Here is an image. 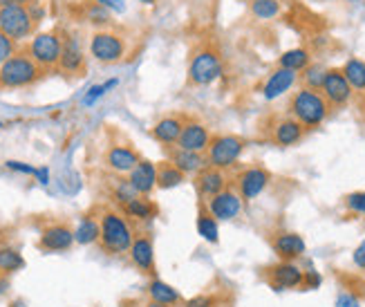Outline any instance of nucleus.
<instances>
[{
  "mask_svg": "<svg viewBox=\"0 0 365 307\" xmlns=\"http://www.w3.org/2000/svg\"><path fill=\"white\" fill-rule=\"evenodd\" d=\"M323 96L327 99L329 108H343L352 101L354 90L347 84V79L343 74V70H327L323 88H321Z\"/></svg>",
  "mask_w": 365,
  "mask_h": 307,
  "instance_id": "9b49d317",
  "label": "nucleus"
},
{
  "mask_svg": "<svg viewBox=\"0 0 365 307\" xmlns=\"http://www.w3.org/2000/svg\"><path fill=\"white\" fill-rule=\"evenodd\" d=\"M182 128H184V119L180 115H170V117H164L157 121L153 126L150 135L155 137V141H160L164 149H168V146H178Z\"/></svg>",
  "mask_w": 365,
  "mask_h": 307,
  "instance_id": "4be33fe9",
  "label": "nucleus"
},
{
  "mask_svg": "<svg viewBox=\"0 0 365 307\" xmlns=\"http://www.w3.org/2000/svg\"><path fill=\"white\" fill-rule=\"evenodd\" d=\"M90 54L99 63H119L125 56V43L115 31H94L90 39Z\"/></svg>",
  "mask_w": 365,
  "mask_h": 307,
  "instance_id": "1a4fd4ad",
  "label": "nucleus"
},
{
  "mask_svg": "<svg viewBox=\"0 0 365 307\" xmlns=\"http://www.w3.org/2000/svg\"><path fill=\"white\" fill-rule=\"evenodd\" d=\"M336 307H361V301L352 292H341L336 296Z\"/></svg>",
  "mask_w": 365,
  "mask_h": 307,
  "instance_id": "ea45409f",
  "label": "nucleus"
},
{
  "mask_svg": "<svg viewBox=\"0 0 365 307\" xmlns=\"http://www.w3.org/2000/svg\"><path fill=\"white\" fill-rule=\"evenodd\" d=\"M99 222H101V233H99L101 249L113 256L128 253L133 247V240H135V233L130 229L128 220H125L119 211H103Z\"/></svg>",
  "mask_w": 365,
  "mask_h": 307,
  "instance_id": "f03ea898",
  "label": "nucleus"
},
{
  "mask_svg": "<svg viewBox=\"0 0 365 307\" xmlns=\"http://www.w3.org/2000/svg\"><path fill=\"white\" fill-rule=\"evenodd\" d=\"M182 307H220V298L215 294H197L193 298L184 301Z\"/></svg>",
  "mask_w": 365,
  "mask_h": 307,
  "instance_id": "e433bc0d",
  "label": "nucleus"
},
{
  "mask_svg": "<svg viewBox=\"0 0 365 307\" xmlns=\"http://www.w3.org/2000/svg\"><path fill=\"white\" fill-rule=\"evenodd\" d=\"M74 231L68 224H50L41 231L38 238V249L43 251H68L74 245Z\"/></svg>",
  "mask_w": 365,
  "mask_h": 307,
  "instance_id": "f3484780",
  "label": "nucleus"
},
{
  "mask_svg": "<svg viewBox=\"0 0 365 307\" xmlns=\"http://www.w3.org/2000/svg\"><path fill=\"white\" fill-rule=\"evenodd\" d=\"M227 184V175L225 171L213 168V166H204L197 175H195V191L202 202H209L211 198H215L217 193L225 191Z\"/></svg>",
  "mask_w": 365,
  "mask_h": 307,
  "instance_id": "dca6fc26",
  "label": "nucleus"
},
{
  "mask_svg": "<svg viewBox=\"0 0 365 307\" xmlns=\"http://www.w3.org/2000/svg\"><path fill=\"white\" fill-rule=\"evenodd\" d=\"M251 14L260 21H272L280 14L278 0H251Z\"/></svg>",
  "mask_w": 365,
  "mask_h": 307,
  "instance_id": "473e14b6",
  "label": "nucleus"
},
{
  "mask_svg": "<svg viewBox=\"0 0 365 307\" xmlns=\"http://www.w3.org/2000/svg\"><path fill=\"white\" fill-rule=\"evenodd\" d=\"M222 76V59L213 50H200L188 66V84L211 86Z\"/></svg>",
  "mask_w": 365,
  "mask_h": 307,
  "instance_id": "0eeeda50",
  "label": "nucleus"
},
{
  "mask_svg": "<svg viewBox=\"0 0 365 307\" xmlns=\"http://www.w3.org/2000/svg\"><path fill=\"white\" fill-rule=\"evenodd\" d=\"M264 281L269 283V287L276 289V292H284V289H303L305 271L296 263L278 261L276 265H269L264 269Z\"/></svg>",
  "mask_w": 365,
  "mask_h": 307,
  "instance_id": "6e6552de",
  "label": "nucleus"
},
{
  "mask_svg": "<svg viewBox=\"0 0 365 307\" xmlns=\"http://www.w3.org/2000/svg\"><path fill=\"white\" fill-rule=\"evenodd\" d=\"M211 139H213V135H211L209 128L200 121H195V119H188V121H184L178 146L184 151H193V153H206Z\"/></svg>",
  "mask_w": 365,
  "mask_h": 307,
  "instance_id": "2eb2a0df",
  "label": "nucleus"
},
{
  "mask_svg": "<svg viewBox=\"0 0 365 307\" xmlns=\"http://www.w3.org/2000/svg\"><path fill=\"white\" fill-rule=\"evenodd\" d=\"M88 21L94 25H106L110 21V11L106 7H101L99 3H92L88 9Z\"/></svg>",
  "mask_w": 365,
  "mask_h": 307,
  "instance_id": "4c0bfd02",
  "label": "nucleus"
},
{
  "mask_svg": "<svg viewBox=\"0 0 365 307\" xmlns=\"http://www.w3.org/2000/svg\"><path fill=\"white\" fill-rule=\"evenodd\" d=\"M233 182H235V191L240 193L242 202H251L269 186L272 175H269V171L262 166H247L235 175Z\"/></svg>",
  "mask_w": 365,
  "mask_h": 307,
  "instance_id": "9d476101",
  "label": "nucleus"
},
{
  "mask_svg": "<svg viewBox=\"0 0 365 307\" xmlns=\"http://www.w3.org/2000/svg\"><path fill=\"white\" fill-rule=\"evenodd\" d=\"M7 168L9 171H16V173H27V175H36L38 173V168L29 166V164H23V161H14V159L7 161Z\"/></svg>",
  "mask_w": 365,
  "mask_h": 307,
  "instance_id": "37998d69",
  "label": "nucleus"
},
{
  "mask_svg": "<svg viewBox=\"0 0 365 307\" xmlns=\"http://www.w3.org/2000/svg\"><path fill=\"white\" fill-rule=\"evenodd\" d=\"M99 233H101V222L92 216H86L81 222H78V227L74 231V240L78 245H92V242L99 240Z\"/></svg>",
  "mask_w": 365,
  "mask_h": 307,
  "instance_id": "c756f323",
  "label": "nucleus"
},
{
  "mask_svg": "<svg viewBox=\"0 0 365 307\" xmlns=\"http://www.w3.org/2000/svg\"><path fill=\"white\" fill-rule=\"evenodd\" d=\"M34 27V14L27 5H0V31L14 43L27 39Z\"/></svg>",
  "mask_w": 365,
  "mask_h": 307,
  "instance_id": "39448f33",
  "label": "nucleus"
},
{
  "mask_svg": "<svg viewBox=\"0 0 365 307\" xmlns=\"http://www.w3.org/2000/svg\"><path fill=\"white\" fill-rule=\"evenodd\" d=\"M9 307H27V305H25V301H23V298H16V301H11V305H9Z\"/></svg>",
  "mask_w": 365,
  "mask_h": 307,
  "instance_id": "de8ad7c7",
  "label": "nucleus"
},
{
  "mask_svg": "<svg viewBox=\"0 0 365 307\" xmlns=\"http://www.w3.org/2000/svg\"><path fill=\"white\" fill-rule=\"evenodd\" d=\"M7 289V276H0V294H5Z\"/></svg>",
  "mask_w": 365,
  "mask_h": 307,
  "instance_id": "49530a36",
  "label": "nucleus"
},
{
  "mask_svg": "<svg viewBox=\"0 0 365 307\" xmlns=\"http://www.w3.org/2000/svg\"><path fill=\"white\" fill-rule=\"evenodd\" d=\"M16 54V45L9 36H5L3 31H0V66H3L5 61H9L11 56Z\"/></svg>",
  "mask_w": 365,
  "mask_h": 307,
  "instance_id": "58836bf2",
  "label": "nucleus"
},
{
  "mask_svg": "<svg viewBox=\"0 0 365 307\" xmlns=\"http://www.w3.org/2000/svg\"><path fill=\"white\" fill-rule=\"evenodd\" d=\"M352 263H354L361 271H365V240L354 249V253H352Z\"/></svg>",
  "mask_w": 365,
  "mask_h": 307,
  "instance_id": "c03bdc74",
  "label": "nucleus"
},
{
  "mask_svg": "<svg viewBox=\"0 0 365 307\" xmlns=\"http://www.w3.org/2000/svg\"><path fill=\"white\" fill-rule=\"evenodd\" d=\"M341 70L347 79V84H350V88L359 94H365V61L350 59Z\"/></svg>",
  "mask_w": 365,
  "mask_h": 307,
  "instance_id": "c85d7f7f",
  "label": "nucleus"
},
{
  "mask_svg": "<svg viewBox=\"0 0 365 307\" xmlns=\"http://www.w3.org/2000/svg\"><path fill=\"white\" fill-rule=\"evenodd\" d=\"M94 3H99L108 11H117V14L125 11V0H94Z\"/></svg>",
  "mask_w": 365,
  "mask_h": 307,
  "instance_id": "a19ab883",
  "label": "nucleus"
},
{
  "mask_svg": "<svg viewBox=\"0 0 365 307\" xmlns=\"http://www.w3.org/2000/svg\"><path fill=\"white\" fill-rule=\"evenodd\" d=\"M278 68L292 70V72H303V70L309 68V52L303 50V47H296V50H287V52L280 56Z\"/></svg>",
  "mask_w": 365,
  "mask_h": 307,
  "instance_id": "7c9ffc66",
  "label": "nucleus"
},
{
  "mask_svg": "<svg viewBox=\"0 0 365 307\" xmlns=\"http://www.w3.org/2000/svg\"><path fill=\"white\" fill-rule=\"evenodd\" d=\"M58 68L68 74H81L86 70V56L81 50V43L74 36L63 39V50H61V63Z\"/></svg>",
  "mask_w": 365,
  "mask_h": 307,
  "instance_id": "412c9836",
  "label": "nucleus"
},
{
  "mask_svg": "<svg viewBox=\"0 0 365 307\" xmlns=\"http://www.w3.org/2000/svg\"><path fill=\"white\" fill-rule=\"evenodd\" d=\"M139 161H141L139 153L135 149H130V146H121V144L110 146L108 153H106V164L115 173H130L139 164Z\"/></svg>",
  "mask_w": 365,
  "mask_h": 307,
  "instance_id": "5701e85b",
  "label": "nucleus"
},
{
  "mask_svg": "<svg viewBox=\"0 0 365 307\" xmlns=\"http://www.w3.org/2000/svg\"><path fill=\"white\" fill-rule=\"evenodd\" d=\"M117 84H119L117 79H110V81H106V84L92 86V88L88 90V94L83 96V106H94V104H97V99H101V96H103L108 90H113Z\"/></svg>",
  "mask_w": 365,
  "mask_h": 307,
  "instance_id": "c9c22d12",
  "label": "nucleus"
},
{
  "mask_svg": "<svg viewBox=\"0 0 365 307\" xmlns=\"http://www.w3.org/2000/svg\"><path fill=\"white\" fill-rule=\"evenodd\" d=\"M347 3H363V0H347Z\"/></svg>",
  "mask_w": 365,
  "mask_h": 307,
  "instance_id": "3c124183",
  "label": "nucleus"
},
{
  "mask_svg": "<svg viewBox=\"0 0 365 307\" xmlns=\"http://www.w3.org/2000/svg\"><path fill=\"white\" fill-rule=\"evenodd\" d=\"M123 213L128 218L141 220V222H150L157 216V206L148 200V196H137L135 200H130L128 204H123Z\"/></svg>",
  "mask_w": 365,
  "mask_h": 307,
  "instance_id": "bb28decb",
  "label": "nucleus"
},
{
  "mask_svg": "<svg viewBox=\"0 0 365 307\" xmlns=\"http://www.w3.org/2000/svg\"><path fill=\"white\" fill-rule=\"evenodd\" d=\"M146 292H148V298L155 303H162L168 307H182L184 305V298L178 289L168 283H164V281H160V278H153L146 287Z\"/></svg>",
  "mask_w": 365,
  "mask_h": 307,
  "instance_id": "393cba45",
  "label": "nucleus"
},
{
  "mask_svg": "<svg viewBox=\"0 0 365 307\" xmlns=\"http://www.w3.org/2000/svg\"><path fill=\"white\" fill-rule=\"evenodd\" d=\"M29 0H0V5H27Z\"/></svg>",
  "mask_w": 365,
  "mask_h": 307,
  "instance_id": "a18cd8bd",
  "label": "nucleus"
},
{
  "mask_svg": "<svg viewBox=\"0 0 365 307\" xmlns=\"http://www.w3.org/2000/svg\"><path fill=\"white\" fill-rule=\"evenodd\" d=\"M166 153H168V161H170V164H173V166H178L186 177H188V175H197L204 166H209V164H206L204 153L184 151V149H180V146H168Z\"/></svg>",
  "mask_w": 365,
  "mask_h": 307,
  "instance_id": "6ab92c4d",
  "label": "nucleus"
},
{
  "mask_svg": "<svg viewBox=\"0 0 365 307\" xmlns=\"http://www.w3.org/2000/svg\"><path fill=\"white\" fill-rule=\"evenodd\" d=\"M343 204L352 216L365 218V191H354V193H350V196H345Z\"/></svg>",
  "mask_w": 365,
  "mask_h": 307,
  "instance_id": "f704fd0d",
  "label": "nucleus"
},
{
  "mask_svg": "<svg viewBox=\"0 0 365 307\" xmlns=\"http://www.w3.org/2000/svg\"><path fill=\"white\" fill-rule=\"evenodd\" d=\"M197 233L206 240V242H215L220 240V227H217V220L213 218V213L209 211V206H206V202L200 200L197 204Z\"/></svg>",
  "mask_w": 365,
  "mask_h": 307,
  "instance_id": "a878e982",
  "label": "nucleus"
},
{
  "mask_svg": "<svg viewBox=\"0 0 365 307\" xmlns=\"http://www.w3.org/2000/svg\"><path fill=\"white\" fill-rule=\"evenodd\" d=\"M184 180H186V175L178 166H173L168 159L157 164V188H175Z\"/></svg>",
  "mask_w": 365,
  "mask_h": 307,
  "instance_id": "cd10ccee",
  "label": "nucleus"
},
{
  "mask_svg": "<svg viewBox=\"0 0 365 307\" xmlns=\"http://www.w3.org/2000/svg\"><path fill=\"white\" fill-rule=\"evenodd\" d=\"M25 267V258L11 249V247H0V276H9L14 271H21Z\"/></svg>",
  "mask_w": 365,
  "mask_h": 307,
  "instance_id": "2f4dec72",
  "label": "nucleus"
},
{
  "mask_svg": "<svg viewBox=\"0 0 365 307\" xmlns=\"http://www.w3.org/2000/svg\"><path fill=\"white\" fill-rule=\"evenodd\" d=\"M305 128L300 126L294 117H282L272 126V141L280 149H289L303 139Z\"/></svg>",
  "mask_w": 365,
  "mask_h": 307,
  "instance_id": "a211bd4d",
  "label": "nucleus"
},
{
  "mask_svg": "<svg viewBox=\"0 0 365 307\" xmlns=\"http://www.w3.org/2000/svg\"><path fill=\"white\" fill-rule=\"evenodd\" d=\"M128 182L139 196H150L157 186V164H153L148 159H141L128 173Z\"/></svg>",
  "mask_w": 365,
  "mask_h": 307,
  "instance_id": "aec40b11",
  "label": "nucleus"
},
{
  "mask_svg": "<svg viewBox=\"0 0 365 307\" xmlns=\"http://www.w3.org/2000/svg\"><path fill=\"white\" fill-rule=\"evenodd\" d=\"M139 3H144V5H155L157 0H139Z\"/></svg>",
  "mask_w": 365,
  "mask_h": 307,
  "instance_id": "8fccbe9b",
  "label": "nucleus"
},
{
  "mask_svg": "<svg viewBox=\"0 0 365 307\" xmlns=\"http://www.w3.org/2000/svg\"><path fill=\"white\" fill-rule=\"evenodd\" d=\"M43 74L45 70L29 54L16 52L9 61H5L3 66H0V90L34 86Z\"/></svg>",
  "mask_w": 365,
  "mask_h": 307,
  "instance_id": "7ed1b4c3",
  "label": "nucleus"
},
{
  "mask_svg": "<svg viewBox=\"0 0 365 307\" xmlns=\"http://www.w3.org/2000/svg\"><path fill=\"white\" fill-rule=\"evenodd\" d=\"M130 261L133 265L146 273V276H155V245H153V236L150 233H137L133 240V247H130Z\"/></svg>",
  "mask_w": 365,
  "mask_h": 307,
  "instance_id": "4468645a",
  "label": "nucleus"
},
{
  "mask_svg": "<svg viewBox=\"0 0 365 307\" xmlns=\"http://www.w3.org/2000/svg\"><path fill=\"white\" fill-rule=\"evenodd\" d=\"M61 50H63V39L54 31H43L36 34L29 43V56L34 59L43 70H54L61 63Z\"/></svg>",
  "mask_w": 365,
  "mask_h": 307,
  "instance_id": "423d86ee",
  "label": "nucleus"
},
{
  "mask_svg": "<svg viewBox=\"0 0 365 307\" xmlns=\"http://www.w3.org/2000/svg\"><path fill=\"white\" fill-rule=\"evenodd\" d=\"M278 3H280V0H278Z\"/></svg>",
  "mask_w": 365,
  "mask_h": 307,
  "instance_id": "603ef678",
  "label": "nucleus"
},
{
  "mask_svg": "<svg viewBox=\"0 0 365 307\" xmlns=\"http://www.w3.org/2000/svg\"><path fill=\"white\" fill-rule=\"evenodd\" d=\"M206 206H209V211L213 213V218L220 222H229L233 218H237V213L242 211V198L240 193L235 191V186H227L222 193H217L215 198H211L209 202H206Z\"/></svg>",
  "mask_w": 365,
  "mask_h": 307,
  "instance_id": "f8f14e48",
  "label": "nucleus"
},
{
  "mask_svg": "<svg viewBox=\"0 0 365 307\" xmlns=\"http://www.w3.org/2000/svg\"><path fill=\"white\" fill-rule=\"evenodd\" d=\"M321 283H323V278H321V273H319V271H314V269L305 271V283H303V289H316Z\"/></svg>",
  "mask_w": 365,
  "mask_h": 307,
  "instance_id": "79ce46f5",
  "label": "nucleus"
},
{
  "mask_svg": "<svg viewBox=\"0 0 365 307\" xmlns=\"http://www.w3.org/2000/svg\"><path fill=\"white\" fill-rule=\"evenodd\" d=\"M296 79H298V72H292V70H284V68H278L274 70L272 74H269V79L264 81V86H262V96L264 99H278L280 94L284 92H289L296 84Z\"/></svg>",
  "mask_w": 365,
  "mask_h": 307,
  "instance_id": "b1692460",
  "label": "nucleus"
},
{
  "mask_svg": "<svg viewBox=\"0 0 365 307\" xmlns=\"http://www.w3.org/2000/svg\"><path fill=\"white\" fill-rule=\"evenodd\" d=\"M144 307H168V305H162V303H155V301H148Z\"/></svg>",
  "mask_w": 365,
  "mask_h": 307,
  "instance_id": "09e8293b",
  "label": "nucleus"
},
{
  "mask_svg": "<svg viewBox=\"0 0 365 307\" xmlns=\"http://www.w3.org/2000/svg\"><path fill=\"white\" fill-rule=\"evenodd\" d=\"M329 115V104L321 90L300 88L289 99V117H294L305 131L319 128Z\"/></svg>",
  "mask_w": 365,
  "mask_h": 307,
  "instance_id": "f257e3e1",
  "label": "nucleus"
},
{
  "mask_svg": "<svg viewBox=\"0 0 365 307\" xmlns=\"http://www.w3.org/2000/svg\"><path fill=\"white\" fill-rule=\"evenodd\" d=\"M247 149V141L237 135H213L209 149H206L204 157H206V164L220 168V171H227L231 168L240 155Z\"/></svg>",
  "mask_w": 365,
  "mask_h": 307,
  "instance_id": "20e7f679",
  "label": "nucleus"
},
{
  "mask_svg": "<svg viewBox=\"0 0 365 307\" xmlns=\"http://www.w3.org/2000/svg\"><path fill=\"white\" fill-rule=\"evenodd\" d=\"M272 249L278 256V261L284 263H296L298 258H303L307 251V245L303 236H298L294 231H280L272 238Z\"/></svg>",
  "mask_w": 365,
  "mask_h": 307,
  "instance_id": "ddd939ff",
  "label": "nucleus"
},
{
  "mask_svg": "<svg viewBox=\"0 0 365 307\" xmlns=\"http://www.w3.org/2000/svg\"><path fill=\"white\" fill-rule=\"evenodd\" d=\"M303 88H309V90H321L323 88V81H325V74L327 70L323 66H309L307 70H303Z\"/></svg>",
  "mask_w": 365,
  "mask_h": 307,
  "instance_id": "72a5a7b5",
  "label": "nucleus"
}]
</instances>
